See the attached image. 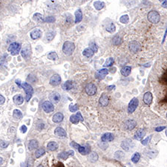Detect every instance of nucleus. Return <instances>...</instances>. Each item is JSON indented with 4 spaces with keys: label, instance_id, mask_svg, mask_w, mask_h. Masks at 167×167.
<instances>
[{
    "label": "nucleus",
    "instance_id": "obj_54",
    "mask_svg": "<svg viewBox=\"0 0 167 167\" xmlns=\"http://www.w3.org/2000/svg\"><path fill=\"white\" fill-rule=\"evenodd\" d=\"M166 129L165 126H161V127H158V128H156V129H155V131H163V129Z\"/></svg>",
    "mask_w": 167,
    "mask_h": 167
},
{
    "label": "nucleus",
    "instance_id": "obj_23",
    "mask_svg": "<svg viewBox=\"0 0 167 167\" xmlns=\"http://www.w3.org/2000/svg\"><path fill=\"white\" fill-rule=\"evenodd\" d=\"M39 143L38 142L35 140H31L29 141L28 144V148L30 151H32L34 149H36L37 148H38Z\"/></svg>",
    "mask_w": 167,
    "mask_h": 167
},
{
    "label": "nucleus",
    "instance_id": "obj_58",
    "mask_svg": "<svg viewBox=\"0 0 167 167\" xmlns=\"http://www.w3.org/2000/svg\"><path fill=\"white\" fill-rule=\"evenodd\" d=\"M2 163H3V158H0V165H2Z\"/></svg>",
    "mask_w": 167,
    "mask_h": 167
},
{
    "label": "nucleus",
    "instance_id": "obj_9",
    "mask_svg": "<svg viewBox=\"0 0 167 167\" xmlns=\"http://www.w3.org/2000/svg\"><path fill=\"white\" fill-rule=\"evenodd\" d=\"M61 83V77L59 74H53L50 79V84L53 86H57Z\"/></svg>",
    "mask_w": 167,
    "mask_h": 167
},
{
    "label": "nucleus",
    "instance_id": "obj_47",
    "mask_svg": "<svg viewBox=\"0 0 167 167\" xmlns=\"http://www.w3.org/2000/svg\"><path fill=\"white\" fill-rule=\"evenodd\" d=\"M55 22V17L54 16H48L46 19H45V23H51Z\"/></svg>",
    "mask_w": 167,
    "mask_h": 167
},
{
    "label": "nucleus",
    "instance_id": "obj_27",
    "mask_svg": "<svg viewBox=\"0 0 167 167\" xmlns=\"http://www.w3.org/2000/svg\"><path fill=\"white\" fill-rule=\"evenodd\" d=\"M82 19H83V13L80 9H78L75 12V23H80Z\"/></svg>",
    "mask_w": 167,
    "mask_h": 167
},
{
    "label": "nucleus",
    "instance_id": "obj_57",
    "mask_svg": "<svg viewBox=\"0 0 167 167\" xmlns=\"http://www.w3.org/2000/svg\"><path fill=\"white\" fill-rule=\"evenodd\" d=\"M16 83L17 84L19 87H21V82H20V80H16Z\"/></svg>",
    "mask_w": 167,
    "mask_h": 167
},
{
    "label": "nucleus",
    "instance_id": "obj_51",
    "mask_svg": "<svg viewBox=\"0 0 167 167\" xmlns=\"http://www.w3.org/2000/svg\"><path fill=\"white\" fill-rule=\"evenodd\" d=\"M20 130H21V132L23 133V134H25L26 131H27V126H21V128H20Z\"/></svg>",
    "mask_w": 167,
    "mask_h": 167
},
{
    "label": "nucleus",
    "instance_id": "obj_30",
    "mask_svg": "<svg viewBox=\"0 0 167 167\" xmlns=\"http://www.w3.org/2000/svg\"><path fill=\"white\" fill-rule=\"evenodd\" d=\"M94 6L95 9H97V10H100L105 7V3L103 2H101V1H96L94 3Z\"/></svg>",
    "mask_w": 167,
    "mask_h": 167
},
{
    "label": "nucleus",
    "instance_id": "obj_1",
    "mask_svg": "<svg viewBox=\"0 0 167 167\" xmlns=\"http://www.w3.org/2000/svg\"><path fill=\"white\" fill-rule=\"evenodd\" d=\"M75 49V46L74 44V42H70V41H66L65 42H64L63 46H62V51L67 56L71 55L72 53L74 52Z\"/></svg>",
    "mask_w": 167,
    "mask_h": 167
},
{
    "label": "nucleus",
    "instance_id": "obj_7",
    "mask_svg": "<svg viewBox=\"0 0 167 167\" xmlns=\"http://www.w3.org/2000/svg\"><path fill=\"white\" fill-rule=\"evenodd\" d=\"M85 92L89 96H93L96 94L97 92V87L93 83H88L86 85L85 88Z\"/></svg>",
    "mask_w": 167,
    "mask_h": 167
},
{
    "label": "nucleus",
    "instance_id": "obj_38",
    "mask_svg": "<svg viewBox=\"0 0 167 167\" xmlns=\"http://www.w3.org/2000/svg\"><path fill=\"white\" fill-rule=\"evenodd\" d=\"M124 158V154L123 152L121 151H117V152H115L114 154V158L117 160H121L123 159Z\"/></svg>",
    "mask_w": 167,
    "mask_h": 167
},
{
    "label": "nucleus",
    "instance_id": "obj_19",
    "mask_svg": "<svg viewBox=\"0 0 167 167\" xmlns=\"http://www.w3.org/2000/svg\"><path fill=\"white\" fill-rule=\"evenodd\" d=\"M145 135H146V131L144 129H139L135 134V138L137 140H140L144 137Z\"/></svg>",
    "mask_w": 167,
    "mask_h": 167
},
{
    "label": "nucleus",
    "instance_id": "obj_18",
    "mask_svg": "<svg viewBox=\"0 0 167 167\" xmlns=\"http://www.w3.org/2000/svg\"><path fill=\"white\" fill-rule=\"evenodd\" d=\"M74 154V151H69V152H62L58 155V158L62 160H66L70 156H73Z\"/></svg>",
    "mask_w": 167,
    "mask_h": 167
},
{
    "label": "nucleus",
    "instance_id": "obj_25",
    "mask_svg": "<svg viewBox=\"0 0 167 167\" xmlns=\"http://www.w3.org/2000/svg\"><path fill=\"white\" fill-rule=\"evenodd\" d=\"M13 101L15 103L16 105H21L23 103L24 99H23V96L21 94H17L15 95L13 98Z\"/></svg>",
    "mask_w": 167,
    "mask_h": 167
},
{
    "label": "nucleus",
    "instance_id": "obj_52",
    "mask_svg": "<svg viewBox=\"0 0 167 167\" xmlns=\"http://www.w3.org/2000/svg\"><path fill=\"white\" fill-rule=\"evenodd\" d=\"M76 116L78 117V118L80 119V120L81 122L83 121V116H82V114L80 112H77V114H76Z\"/></svg>",
    "mask_w": 167,
    "mask_h": 167
},
{
    "label": "nucleus",
    "instance_id": "obj_14",
    "mask_svg": "<svg viewBox=\"0 0 167 167\" xmlns=\"http://www.w3.org/2000/svg\"><path fill=\"white\" fill-rule=\"evenodd\" d=\"M114 135L112 134V133H109V132H107V133H105L102 137H101V140L103 142H112L114 140Z\"/></svg>",
    "mask_w": 167,
    "mask_h": 167
},
{
    "label": "nucleus",
    "instance_id": "obj_5",
    "mask_svg": "<svg viewBox=\"0 0 167 167\" xmlns=\"http://www.w3.org/2000/svg\"><path fill=\"white\" fill-rule=\"evenodd\" d=\"M138 104H139V100L136 97L133 98L130 101L128 106V112L129 114H132L136 110L137 107L138 106Z\"/></svg>",
    "mask_w": 167,
    "mask_h": 167
},
{
    "label": "nucleus",
    "instance_id": "obj_53",
    "mask_svg": "<svg viewBox=\"0 0 167 167\" xmlns=\"http://www.w3.org/2000/svg\"><path fill=\"white\" fill-rule=\"evenodd\" d=\"M5 97H4L2 95H1V94H0V105L3 104V103H5Z\"/></svg>",
    "mask_w": 167,
    "mask_h": 167
},
{
    "label": "nucleus",
    "instance_id": "obj_4",
    "mask_svg": "<svg viewBox=\"0 0 167 167\" xmlns=\"http://www.w3.org/2000/svg\"><path fill=\"white\" fill-rule=\"evenodd\" d=\"M21 49V45L18 42H13L8 47V51L10 52L11 55L16 56L17 55Z\"/></svg>",
    "mask_w": 167,
    "mask_h": 167
},
{
    "label": "nucleus",
    "instance_id": "obj_32",
    "mask_svg": "<svg viewBox=\"0 0 167 167\" xmlns=\"http://www.w3.org/2000/svg\"><path fill=\"white\" fill-rule=\"evenodd\" d=\"M13 116L15 119H17V120H20L23 118V114L22 112L18 110V109H15L14 110V112H13Z\"/></svg>",
    "mask_w": 167,
    "mask_h": 167
},
{
    "label": "nucleus",
    "instance_id": "obj_45",
    "mask_svg": "<svg viewBox=\"0 0 167 167\" xmlns=\"http://www.w3.org/2000/svg\"><path fill=\"white\" fill-rule=\"evenodd\" d=\"M54 36H55V35H54V33H53V32H49V33L47 34L46 38H47L48 42H51V41L54 38Z\"/></svg>",
    "mask_w": 167,
    "mask_h": 167
},
{
    "label": "nucleus",
    "instance_id": "obj_39",
    "mask_svg": "<svg viewBox=\"0 0 167 167\" xmlns=\"http://www.w3.org/2000/svg\"><path fill=\"white\" fill-rule=\"evenodd\" d=\"M115 29H116V27L114 25V23H110L108 25H107V27L106 28V30L107 31H108L109 33H113L115 31Z\"/></svg>",
    "mask_w": 167,
    "mask_h": 167
},
{
    "label": "nucleus",
    "instance_id": "obj_22",
    "mask_svg": "<svg viewBox=\"0 0 167 167\" xmlns=\"http://www.w3.org/2000/svg\"><path fill=\"white\" fill-rule=\"evenodd\" d=\"M63 118H64V116L63 114L60 113V112H57V114H55L53 116V118H52V120L54 123H60L63 120Z\"/></svg>",
    "mask_w": 167,
    "mask_h": 167
},
{
    "label": "nucleus",
    "instance_id": "obj_29",
    "mask_svg": "<svg viewBox=\"0 0 167 167\" xmlns=\"http://www.w3.org/2000/svg\"><path fill=\"white\" fill-rule=\"evenodd\" d=\"M131 68L130 66H125L121 69V74L123 76H128L131 74Z\"/></svg>",
    "mask_w": 167,
    "mask_h": 167
},
{
    "label": "nucleus",
    "instance_id": "obj_6",
    "mask_svg": "<svg viewBox=\"0 0 167 167\" xmlns=\"http://www.w3.org/2000/svg\"><path fill=\"white\" fill-rule=\"evenodd\" d=\"M129 48L131 53H137V52L140 51L141 46H140V44L137 41H132V42H129Z\"/></svg>",
    "mask_w": 167,
    "mask_h": 167
},
{
    "label": "nucleus",
    "instance_id": "obj_43",
    "mask_svg": "<svg viewBox=\"0 0 167 167\" xmlns=\"http://www.w3.org/2000/svg\"><path fill=\"white\" fill-rule=\"evenodd\" d=\"M21 53H22V56H23L24 58L27 59L30 56V51L28 48H25V49H23V51H21Z\"/></svg>",
    "mask_w": 167,
    "mask_h": 167
},
{
    "label": "nucleus",
    "instance_id": "obj_13",
    "mask_svg": "<svg viewBox=\"0 0 167 167\" xmlns=\"http://www.w3.org/2000/svg\"><path fill=\"white\" fill-rule=\"evenodd\" d=\"M42 33L41 30L34 29L30 32V36L32 39H38L42 37Z\"/></svg>",
    "mask_w": 167,
    "mask_h": 167
},
{
    "label": "nucleus",
    "instance_id": "obj_36",
    "mask_svg": "<svg viewBox=\"0 0 167 167\" xmlns=\"http://www.w3.org/2000/svg\"><path fill=\"white\" fill-rule=\"evenodd\" d=\"M48 59L51 60H58V55L56 52H50L48 54Z\"/></svg>",
    "mask_w": 167,
    "mask_h": 167
},
{
    "label": "nucleus",
    "instance_id": "obj_2",
    "mask_svg": "<svg viewBox=\"0 0 167 167\" xmlns=\"http://www.w3.org/2000/svg\"><path fill=\"white\" fill-rule=\"evenodd\" d=\"M147 19L152 24H157L159 23L160 20V16L158 11L151 10L150 12H149L147 15Z\"/></svg>",
    "mask_w": 167,
    "mask_h": 167
},
{
    "label": "nucleus",
    "instance_id": "obj_40",
    "mask_svg": "<svg viewBox=\"0 0 167 167\" xmlns=\"http://www.w3.org/2000/svg\"><path fill=\"white\" fill-rule=\"evenodd\" d=\"M114 58H112V57H110V58H108L106 61V62L104 63V66L105 67H110V66H112L113 64H114Z\"/></svg>",
    "mask_w": 167,
    "mask_h": 167
},
{
    "label": "nucleus",
    "instance_id": "obj_11",
    "mask_svg": "<svg viewBox=\"0 0 167 167\" xmlns=\"http://www.w3.org/2000/svg\"><path fill=\"white\" fill-rule=\"evenodd\" d=\"M121 147L126 151H129L130 149H132L134 147V144L131 140H124L121 144Z\"/></svg>",
    "mask_w": 167,
    "mask_h": 167
},
{
    "label": "nucleus",
    "instance_id": "obj_31",
    "mask_svg": "<svg viewBox=\"0 0 167 167\" xmlns=\"http://www.w3.org/2000/svg\"><path fill=\"white\" fill-rule=\"evenodd\" d=\"M72 88H73V82H71L70 80L66 81L65 83L63 84V85H62V88L64 90H66V91L71 90Z\"/></svg>",
    "mask_w": 167,
    "mask_h": 167
},
{
    "label": "nucleus",
    "instance_id": "obj_35",
    "mask_svg": "<svg viewBox=\"0 0 167 167\" xmlns=\"http://www.w3.org/2000/svg\"><path fill=\"white\" fill-rule=\"evenodd\" d=\"M88 160L92 162V163H94V162H96L97 160H98V155H97V153H95V152H92L90 154V155H89V157H88Z\"/></svg>",
    "mask_w": 167,
    "mask_h": 167
},
{
    "label": "nucleus",
    "instance_id": "obj_49",
    "mask_svg": "<svg viewBox=\"0 0 167 167\" xmlns=\"http://www.w3.org/2000/svg\"><path fill=\"white\" fill-rule=\"evenodd\" d=\"M9 143H6L5 141H2V140H0V147L2 148V149H5L6 147H8Z\"/></svg>",
    "mask_w": 167,
    "mask_h": 167
},
{
    "label": "nucleus",
    "instance_id": "obj_56",
    "mask_svg": "<svg viewBox=\"0 0 167 167\" xmlns=\"http://www.w3.org/2000/svg\"><path fill=\"white\" fill-rule=\"evenodd\" d=\"M114 88H115V85H111V86H108V87H107V88H108V91H111V90L114 89Z\"/></svg>",
    "mask_w": 167,
    "mask_h": 167
},
{
    "label": "nucleus",
    "instance_id": "obj_61",
    "mask_svg": "<svg viewBox=\"0 0 167 167\" xmlns=\"http://www.w3.org/2000/svg\"><path fill=\"white\" fill-rule=\"evenodd\" d=\"M166 119H167V113H166Z\"/></svg>",
    "mask_w": 167,
    "mask_h": 167
},
{
    "label": "nucleus",
    "instance_id": "obj_33",
    "mask_svg": "<svg viewBox=\"0 0 167 167\" xmlns=\"http://www.w3.org/2000/svg\"><path fill=\"white\" fill-rule=\"evenodd\" d=\"M112 42H113V44L115 45V46H119V45H120L122 42H123V39L118 35H116L113 38V39H112Z\"/></svg>",
    "mask_w": 167,
    "mask_h": 167
},
{
    "label": "nucleus",
    "instance_id": "obj_34",
    "mask_svg": "<svg viewBox=\"0 0 167 167\" xmlns=\"http://www.w3.org/2000/svg\"><path fill=\"white\" fill-rule=\"evenodd\" d=\"M140 153H138V152H135L133 155H132V157H131V161L134 163H137V162L140 160Z\"/></svg>",
    "mask_w": 167,
    "mask_h": 167
},
{
    "label": "nucleus",
    "instance_id": "obj_15",
    "mask_svg": "<svg viewBox=\"0 0 167 167\" xmlns=\"http://www.w3.org/2000/svg\"><path fill=\"white\" fill-rule=\"evenodd\" d=\"M108 102H109V99H108V97L107 96L106 94H103L100 98H99V103L100 104V106L103 107L107 106L108 104Z\"/></svg>",
    "mask_w": 167,
    "mask_h": 167
},
{
    "label": "nucleus",
    "instance_id": "obj_8",
    "mask_svg": "<svg viewBox=\"0 0 167 167\" xmlns=\"http://www.w3.org/2000/svg\"><path fill=\"white\" fill-rule=\"evenodd\" d=\"M42 107L43 108V110L46 112V113H51L53 112L54 110V107H53V103L51 101H46L42 103Z\"/></svg>",
    "mask_w": 167,
    "mask_h": 167
},
{
    "label": "nucleus",
    "instance_id": "obj_17",
    "mask_svg": "<svg viewBox=\"0 0 167 167\" xmlns=\"http://www.w3.org/2000/svg\"><path fill=\"white\" fill-rule=\"evenodd\" d=\"M54 134L56 136L59 137H66V132L65 129L61 128V127H57L54 131Z\"/></svg>",
    "mask_w": 167,
    "mask_h": 167
},
{
    "label": "nucleus",
    "instance_id": "obj_26",
    "mask_svg": "<svg viewBox=\"0 0 167 167\" xmlns=\"http://www.w3.org/2000/svg\"><path fill=\"white\" fill-rule=\"evenodd\" d=\"M47 148H48V149L49 151L53 152V151H56L58 149V144H57V143H56L54 141H52V142H50V143H48Z\"/></svg>",
    "mask_w": 167,
    "mask_h": 167
},
{
    "label": "nucleus",
    "instance_id": "obj_48",
    "mask_svg": "<svg viewBox=\"0 0 167 167\" xmlns=\"http://www.w3.org/2000/svg\"><path fill=\"white\" fill-rule=\"evenodd\" d=\"M151 139H152V136H149V137H146L145 140H143L142 142H141V143L143 145V146H146V145L148 144L149 142H150V140H151Z\"/></svg>",
    "mask_w": 167,
    "mask_h": 167
},
{
    "label": "nucleus",
    "instance_id": "obj_50",
    "mask_svg": "<svg viewBox=\"0 0 167 167\" xmlns=\"http://www.w3.org/2000/svg\"><path fill=\"white\" fill-rule=\"evenodd\" d=\"M70 146H71V147H73V148H74V149H78V148H79V146H80V145L77 144L76 143H75V142H71V143H70Z\"/></svg>",
    "mask_w": 167,
    "mask_h": 167
},
{
    "label": "nucleus",
    "instance_id": "obj_21",
    "mask_svg": "<svg viewBox=\"0 0 167 167\" xmlns=\"http://www.w3.org/2000/svg\"><path fill=\"white\" fill-rule=\"evenodd\" d=\"M136 122L133 120H129L125 123V127L126 129L128 130H132L133 129H135V127L136 126Z\"/></svg>",
    "mask_w": 167,
    "mask_h": 167
},
{
    "label": "nucleus",
    "instance_id": "obj_3",
    "mask_svg": "<svg viewBox=\"0 0 167 167\" xmlns=\"http://www.w3.org/2000/svg\"><path fill=\"white\" fill-rule=\"evenodd\" d=\"M22 87L26 93V100L29 101L32 97V95H33V93H34V89H33L32 86L30 84L27 83H23Z\"/></svg>",
    "mask_w": 167,
    "mask_h": 167
},
{
    "label": "nucleus",
    "instance_id": "obj_46",
    "mask_svg": "<svg viewBox=\"0 0 167 167\" xmlns=\"http://www.w3.org/2000/svg\"><path fill=\"white\" fill-rule=\"evenodd\" d=\"M78 105L75 104V105H73V104H71L70 106H69V110L71 112H75L78 110Z\"/></svg>",
    "mask_w": 167,
    "mask_h": 167
},
{
    "label": "nucleus",
    "instance_id": "obj_24",
    "mask_svg": "<svg viewBox=\"0 0 167 167\" xmlns=\"http://www.w3.org/2000/svg\"><path fill=\"white\" fill-rule=\"evenodd\" d=\"M33 19L36 22L39 23H45V19L43 17V16L39 13H37V14H34V16H33Z\"/></svg>",
    "mask_w": 167,
    "mask_h": 167
},
{
    "label": "nucleus",
    "instance_id": "obj_10",
    "mask_svg": "<svg viewBox=\"0 0 167 167\" xmlns=\"http://www.w3.org/2000/svg\"><path fill=\"white\" fill-rule=\"evenodd\" d=\"M60 94L57 92H53L50 94L49 96V99L52 103H57L60 100Z\"/></svg>",
    "mask_w": 167,
    "mask_h": 167
},
{
    "label": "nucleus",
    "instance_id": "obj_60",
    "mask_svg": "<svg viewBox=\"0 0 167 167\" xmlns=\"http://www.w3.org/2000/svg\"><path fill=\"white\" fill-rule=\"evenodd\" d=\"M163 0H160V2H163Z\"/></svg>",
    "mask_w": 167,
    "mask_h": 167
},
{
    "label": "nucleus",
    "instance_id": "obj_28",
    "mask_svg": "<svg viewBox=\"0 0 167 167\" xmlns=\"http://www.w3.org/2000/svg\"><path fill=\"white\" fill-rule=\"evenodd\" d=\"M83 54L85 57H88V58H90V57L94 56V51L91 49V48H85V49L84 50L83 52Z\"/></svg>",
    "mask_w": 167,
    "mask_h": 167
},
{
    "label": "nucleus",
    "instance_id": "obj_42",
    "mask_svg": "<svg viewBox=\"0 0 167 167\" xmlns=\"http://www.w3.org/2000/svg\"><path fill=\"white\" fill-rule=\"evenodd\" d=\"M129 16L127 15V14H126V15H123L120 18V22L123 24H127V23H129Z\"/></svg>",
    "mask_w": 167,
    "mask_h": 167
},
{
    "label": "nucleus",
    "instance_id": "obj_59",
    "mask_svg": "<svg viewBox=\"0 0 167 167\" xmlns=\"http://www.w3.org/2000/svg\"><path fill=\"white\" fill-rule=\"evenodd\" d=\"M166 135L167 137V128H166Z\"/></svg>",
    "mask_w": 167,
    "mask_h": 167
},
{
    "label": "nucleus",
    "instance_id": "obj_55",
    "mask_svg": "<svg viewBox=\"0 0 167 167\" xmlns=\"http://www.w3.org/2000/svg\"><path fill=\"white\" fill-rule=\"evenodd\" d=\"M162 6H163V8H166L167 7V0H164V2L162 3Z\"/></svg>",
    "mask_w": 167,
    "mask_h": 167
},
{
    "label": "nucleus",
    "instance_id": "obj_16",
    "mask_svg": "<svg viewBox=\"0 0 167 167\" xmlns=\"http://www.w3.org/2000/svg\"><path fill=\"white\" fill-rule=\"evenodd\" d=\"M152 94L151 92H146L143 95V102L146 105H150L152 102Z\"/></svg>",
    "mask_w": 167,
    "mask_h": 167
},
{
    "label": "nucleus",
    "instance_id": "obj_44",
    "mask_svg": "<svg viewBox=\"0 0 167 167\" xmlns=\"http://www.w3.org/2000/svg\"><path fill=\"white\" fill-rule=\"evenodd\" d=\"M89 46L91 48V49L94 51V52H97L98 51V47H97V45L94 42H91L89 43Z\"/></svg>",
    "mask_w": 167,
    "mask_h": 167
},
{
    "label": "nucleus",
    "instance_id": "obj_12",
    "mask_svg": "<svg viewBox=\"0 0 167 167\" xmlns=\"http://www.w3.org/2000/svg\"><path fill=\"white\" fill-rule=\"evenodd\" d=\"M108 74V70H107V69H103L99 70L96 73V78H97L99 80H103Z\"/></svg>",
    "mask_w": 167,
    "mask_h": 167
},
{
    "label": "nucleus",
    "instance_id": "obj_37",
    "mask_svg": "<svg viewBox=\"0 0 167 167\" xmlns=\"http://www.w3.org/2000/svg\"><path fill=\"white\" fill-rule=\"evenodd\" d=\"M46 153V151L44 149H39L35 152V157L37 158H39L40 157H42V155H44Z\"/></svg>",
    "mask_w": 167,
    "mask_h": 167
},
{
    "label": "nucleus",
    "instance_id": "obj_20",
    "mask_svg": "<svg viewBox=\"0 0 167 167\" xmlns=\"http://www.w3.org/2000/svg\"><path fill=\"white\" fill-rule=\"evenodd\" d=\"M78 151H79L80 153H81V154H83V155H86V154H89L91 149H90V147H89L88 146H80L79 148H78Z\"/></svg>",
    "mask_w": 167,
    "mask_h": 167
},
{
    "label": "nucleus",
    "instance_id": "obj_41",
    "mask_svg": "<svg viewBox=\"0 0 167 167\" xmlns=\"http://www.w3.org/2000/svg\"><path fill=\"white\" fill-rule=\"evenodd\" d=\"M70 121L72 123H74V124H77L80 120L78 118V117L76 116V114H74V115H71L70 117Z\"/></svg>",
    "mask_w": 167,
    "mask_h": 167
}]
</instances>
